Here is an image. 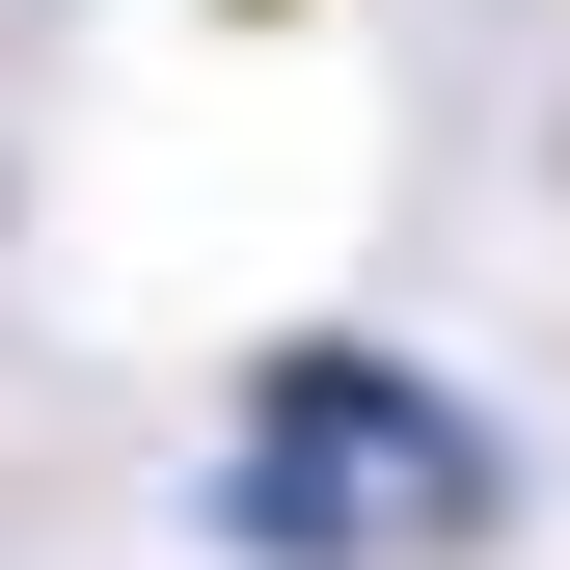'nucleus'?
<instances>
[{
	"instance_id": "f257e3e1",
	"label": "nucleus",
	"mask_w": 570,
	"mask_h": 570,
	"mask_svg": "<svg viewBox=\"0 0 570 570\" xmlns=\"http://www.w3.org/2000/svg\"><path fill=\"white\" fill-rule=\"evenodd\" d=\"M190 517L245 570H489L517 543V407H489L462 353H407V326H272L218 381Z\"/></svg>"
},
{
	"instance_id": "f03ea898",
	"label": "nucleus",
	"mask_w": 570,
	"mask_h": 570,
	"mask_svg": "<svg viewBox=\"0 0 570 570\" xmlns=\"http://www.w3.org/2000/svg\"><path fill=\"white\" fill-rule=\"evenodd\" d=\"M218 28H299V0H218Z\"/></svg>"
}]
</instances>
